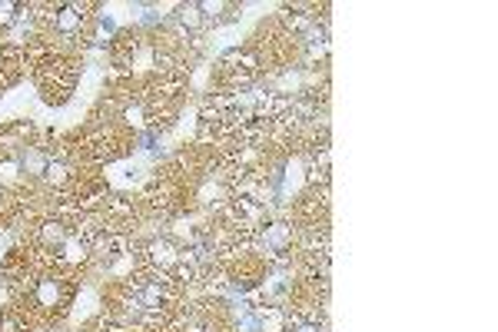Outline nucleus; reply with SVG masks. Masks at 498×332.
I'll return each instance as SVG.
<instances>
[{
	"label": "nucleus",
	"mask_w": 498,
	"mask_h": 332,
	"mask_svg": "<svg viewBox=\"0 0 498 332\" xmlns=\"http://www.w3.org/2000/svg\"><path fill=\"white\" fill-rule=\"evenodd\" d=\"M150 262L160 269V273H173V269H180L183 266V253L170 243V239H153L150 243Z\"/></svg>",
	"instance_id": "f257e3e1"
},
{
	"label": "nucleus",
	"mask_w": 498,
	"mask_h": 332,
	"mask_svg": "<svg viewBox=\"0 0 498 332\" xmlns=\"http://www.w3.org/2000/svg\"><path fill=\"white\" fill-rule=\"evenodd\" d=\"M259 243L266 253L279 256V253H286L292 246V226L290 223H266L263 226V233H259Z\"/></svg>",
	"instance_id": "f03ea898"
},
{
	"label": "nucleus",
	"mask_w": 498,
	"mask_h": 332,
	"mask_svg": "<svg viewBox=\"0 0 498 332\" xmlns=\"http://www.w3.org/2000/svg\"><path fill=\"white\" fill-rule=\"evenodd\" d=\"M54 30L57 34H63V37H70V34H77L83 27V7L80 4H63V7H57L54 11Z\"/></svg>",
	"instance_id": "7ed1b4c3"
},
{
	"label": "nucleus",
	"mask_w": 498,
	"mask_h": 332,
	"mask_svg": "<svg viewBox=\"0 0 498 332\" xmlns=\"http://www.w3.org/2000/svg\"><path fill=\"white\" fill-rule=\"evenodd\" d=\"M139 302V309H143V316H156V312H163V306H166V293H163V286L156 283V279H150V283H143L133 293Z\"/></svg>",
	"instance_id": "20e7f679"
},
{
	"label": "nucleus",
	"mask_w": 498,
	"mask_h": 332,
	"mask_svg": "<svg viewBox=\"0 0 498 332\" xmlns=\"http://www.w3.org/2000/svg\"><path fill=\"white\" fill-rule=\"evenodd\" d=\"M34 299L40 309H54L60 306V299H63V286H60V279H54V276H46V279H40L34 289Z\"/></svg>",
	"instance_id": "39448f33"
},
{
	"label": "nucleus",
	"mask_w": 498,
	"mask_h": 332,
	"mask_svg": "<svg viewBox=\"0 0 498 332\" xmlns=\"http://www.w3.org/2000/svg\"><path fill=\"white\" fill-rule=\"evenodd\" d=\"M87 253H90V246H87V239H80V236H67L57 246L60 262H67V266H77V262H83V260H87Z\"/></svg>",
	"instance_id": "423d86ee"
},
{
	"label": "nucleus",
	"mask_w": 498,
	"mask_h": 332,
	"mask_svg": "<svg viewBox=\"0 0 498 332\" xmlns=\"http://www.w3.org/2000/svg\"><path fill=\"white\" fill-rule=\"evenodd\" d=\"M17 163H20L23 173H30V177H44L46 166H50V156L40 153V150H34V146H27V150L17 156Z\"/></svg>",
	"instance_id": "0eeeda50"
},
{
	"label": "nucleus",
	"mask_w": 498,
	"mask_h": 332,
	"mask_svg": "<svg viewBox=\"0 0 498 332\" xmlns=\"http://www.w3.org/2000/svg\"><path fill=\"white\" fill-rule=\"evenodd\" d=\"M63 239H67V226H63V223H57V219H46V223H40V243H44V246L57 249Z\"/></svg>",
	"instance_id": "6e6552de"
},
{
	"label": "nucleus",
	"mask_w": 498,
	"mask_h": 332,
	"mask_svg": "<svg viewBox=\"0 0 498 332\" xmlns=\"http://www.w3.org/2000/svg\"><path fill=\"white\" fill-rule=\"evenodd\" d=\"M232 210H236V216H243L246 223H259V219L266 216V210L256 200H249V196H239V200L232 203Z\"/></svg>",
	"instance_id": "1a4fd4ad"
},
{
	"label": "nucleus",
	"mask_w": 498,
	"mask_h": 332,
	"mask_svg": "<svg viewBox=\"0 0 498 332\" xmlns=\"http://www.w3.org/2000/svg\"><path fill=\"white\" fill-rule=\"evenodd\" d=\"M236 332H266V326H263V312L243 309V312L236 316Z\"/></svg>",
	"instance_id": "9d476101"
},
{
	"label": "nucleus",
	"mask_w": 498,
	"mask_h": 332,
	"mask_svg": "<svg viewBox=\"0 0 498 332\" xmlns=\"http://www.w3.org/2000/svg\"><path fill=\"white\" fill-rule=\"evenodd\" d=\"M176 20L186 27V30H199L203 24V13H199V4H183L180 11H176Z\"/></svg>",
	"instance_id": "9b49d317"
},
{
	"label": "nucleus",
	"mask_w": 498,
	"mask_h": 332,
	"mask_svg": "<svg viewBox=\"0 0 498 332\" xmlns=\"http://www.w3.org/2000/svg\"><path fill=\"white\" fill-rule=\"evenodd\" d=\"M286 24H290L296 34H309V30H313V17H302V13L286 11Z\"/></svg>",
	"instance_id": "f8f14e48"
},
{
	"label": "nucleus",
	"mask_w": 498,
	"mask_h": 332,
	"mask_svg": "<svg viewBox=\"0 0 498 332\" xmlns=\"http://www.w3.org/2000/svg\"><path fill=\"white\" fill-rule=\"evenodd\" d=\"M17 13H20V7L11 4V0H4V4H0V27H11L13 20H17Z\"/></svg>",
	"instance_id": "ddd939ff"
},
{
	"label": "nucleus",
	"mask_w": 498,
	"mask_h": 332,
	"mask_svg": "<svg viewBox=\"0 0 498 332\" xmlns=\"http://www.w3.org/2000/svg\"><path fill=\"white\" fill-rule=\"evenodd\" d=\"M17 173H20V163H17V160H4V163H0V183H13Z\"/></svg>",
	"instance_id": "4468645a"
},
{
	"label": "nucleus",
	"mask_w": 498,
	"mask_h": 332,
	"mask_svg": "<svg viewBox=\"0 0 498 332\" xmlns=\"http://www.w3.org/2000/svg\"><path fill=\"white\" fill-rule=\"evenodd\" d=\"M46 179H50V183H63V179H67V166L63 163H54V160H50V166H46V173H44Z\"/></svg>",
	"instance_id": "2eb2a0df"
},
{
	"label": "nucleus",
	"mask_w": 498,
	"mask_h": 332,
	"mask_svg": "<svg viewBox=\"0 0 498 332\" xmlns=\"http://www.w3.org/2000/svg\"><path fill=\"white\" fill-rule=\"evenodd\" d=\"M290 332H325V329H319L316 322H292Z\"/></svg>",
	"instance_id": "dca6fc26"
},
{
	"label": "nucleus",
	"mask_w": 498,
	"mask_h": 332,
	"mask_svg": "<svg viewBox=\"0 0 498 332\" xmlns=\"http://www.w3.org/2000/svg\"><path fill=\"white\" fill-rule=\"evenodd\" d=\"M127 120L133 127H139V123H143V107H127Z\"/></svg>",
	"instance_id": "f3484780"
},
{
	"label": "nucleus",
	"mask_w": 498,
	"mask_h": 332,
	"mask_svg": "<svg viewBox=\"0 0 498 332\" xmlns=\"http://www.w3.org/2000/svg\"><path fill=\"white\" fill-rule=\"evenodd\" d=\"M110 332H116V329H110Z\"/></svg>",
	"instance_id": "a211bd4d"
}]
</instances>
